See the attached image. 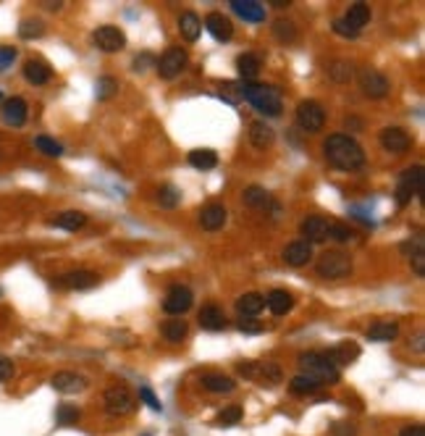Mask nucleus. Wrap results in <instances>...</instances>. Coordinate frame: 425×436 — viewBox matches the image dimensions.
<instances>
[{
	"instance_id": "1",
	"label": "nucleus",
	"mask_w": 425,
	"mask_h": 436,
	"mask_svg": "<svg viewBox=\"0 0 425 436\" xmlns=\"http://www.w3.org/2000/svg\"><path fill=\"white\" fill-rule=\"evenodd\" d=\"M323 155L333 169L346 171V174L360 171L365 166V150L349 134H329L323 142Z\"/></svg>"
},
{
	"instance_id": "2",
	"label": "nucleus",
	"mask_w": 425,
	"mask_h": 436,
	"mask_svg": "<svg viewBox=\"0 0 425 436\" xmlns=\"http://www.w3.org/2000/svg\"><path fill=\"white\" fill-rule=\"evenodd\" d=\"M297 366H300L302 376H310L313 381H318L320 386H333L342 381V371L336 366H331V360L323 352H302L297 357Z\"/></svg>"
},
{
	"instance_id": "3",
	"label": "nucleus",
	"mask_w": 425,
	"mask_h": 436,
	"mask_svg": "<svg viewBox=\"0 0 425 436\" xmlns=\"http://www.w3.org/2000/svg\"><path fill=\"white\" fill-rule=\"evenodd\" d=\"M242 98L262 116H281L284 100L281 92L273 85H255V82H242Z\"/></svg>"
},
{
	"instance_id": "4",
	"label": "nucleus",
	"mask_w": 425,
	"mask_h": 436,
	"mask_svg": "<svg viewBox=\"0 0 425 436\" xmlns=\"http://www.w3.org/2000/svg\"><path fill=\"white\" fill-rule=\"evenodd\" d=\"M315 271L320 279H329V282L346 279L352 273V258L342 253V250H329V253L320 255V260L315 263Z\"/></svg>"
},
{
	"instance_id": "5",
	"label": "nucleus",
	"mask_w": 425,
	"mask_h": 436,
	"mask_svg": "<svg viewBox=\"0 0 425 436\" xmlns=\"http://www.w3.org/2000/svg\"><path fill=\"white\" fill-rule=\"evenodd\" d=\"M420 192H423V166H410V169L402 171L397 182V192H394L399 208L410 205L412 197H420Z\"/></svg>"
},
{
	"instance_id": "6",
	"label": "nucleus",
	"mask_w": 425,
	"mask_h": 436,
	"mask_svg": "<svg viewBox=\"0 0 425 436\" xmlns=\"http://www.w3.org/2000/svg\"><path fill=\"white\" fill-rule=\"evenodd\" d=\"M103 405H105V413L113 415V418H121V415H129L134 410V394L126 389L124 384H113L105 389L103 394Z\"/></svg>"
},
{
	"instance_id": "7",
	"label": "nucleus",
	"mask_w": 425,
	"mask_h": 436,
	"mask_svg": "<svg viewBox=\"0 0 425 436\" xmlns=\"http://www.w3.org/2000/svg\"><path fill=\"white\" fill-rule=\"evenodd\" d=\"M357 82H360V90H362V95H368L371 100H381L388 95V79H386L384 74L378 69H373V66H362V69L357 71Z\"/></svg>"
},
{
	"instance_id": "8",
	"label": "nucleus",
	"mask_w": 425,
	"mask_h": 436,
	"mask_svg": "<svg viewBox=\"0 0 425 436\" xmlns=\"http://www.w3.org/2000/svg\"><path fill=\"white\" fill-rule=\"evenodd\" d=\"M297 124H300L302 132H310L315 134L326 127V111L318 100H302L297 105Z\"/></svg>"
},
{
	"instance_id": "9",
	"label": "nucleus",
	"mask_w": 425,
	"mask_h": 436,
	"mask_svg": "<svg viewBox=\"0 0 425 436\" xmlns=\"http://www.w3.org/2000/svg\"><path fill=\"white\" fill-rule=\"evenodd\" d=\"M187 63H189V53L184 48H168L163 56L155 61L160 79H176L178 74L187 69Z\"/></svg>"
},
{
	"instance_id": "10",
	"label": "nucleus",
	"mask_w": 425,
	"mask_h": 436,
	"mask_svg": "<svg viewBox=\"0 0 425 436\" xmlns=\"http://www.w3.org/2000/svg\"><path fill=\"white\" fill-rule=\"evenodd\" d=\"M192 302H194L192 289H189V287H181V284H174L163 300V310L168 315H184L187 310L192 308Z\"/></svg>"
},
{
	"instance_id": "11",
	"label": "nucleus",
	"mask_w": 425,
	"mask_h": 436,
	"mask_svg": "<svg viewBox=\"0 0 425 436\" xmlns=\"http://www.w3.org/2000/svg\"><path fill=\"white\" fill-rule=\"evenodd\" d=\"M381 147L386 153H394V155H404L412 150V137L407 129L402 127H386L381 132Z\"/></svg>"
},
{
	"instance_id": "12",
	"label": "nucleus",
	"mask_w": 425,
	"mask_h": 436,
	"mask_svg": "<svg viewBox=\"0 0 425 436\" xmlns=\"http://www.w3.org/2000/svg\"><path fill=\"white\" fill-rule=\"evenodd\" d=\"M92 43L103 50V53H118V50H124L126 48V34L121 32L118 27H97L95 34H92Z\"/></svg>"
},
{
	"instance_id": "13",
	"label": "nucleus",
	"mask_w": 425,
	"mask_h": 436,
	"mask_svg": "<svg viewBox=\"0 0 425 436\" xmlns=\"http://www.w3.org/2000/svg\"><path fill=\"white\" fill-rule=\"evenodd\" d=\"M300 234L307 245H320V242L329 240L331 234V221L323 216H307L300 224Z\"/></svg>"
},
{
	"instance_id": "14",
	"label": "nucleus",
	"mask_w": 425,
	"mask_h": 436,
	"mask_svg": "<svg viewBox=\"0 0 425 436\" xmlns=\"http://www.w3.org/2000/svg\"><path fill=\"white\" fill-rule=\"evenodd\" d=\"M242 200H245V205H249V208H258V211H271V216H278L281 213V205L273 200V195L265 189V187H258V184H252V187H247L245 189V195H242Z\"/></svg>"
},
{
	"instance_id": "15",
	"label": "nucleus",
	"mask_w": 425,
	"mask_h": 436,
	"mask_svg": "<svg viewBox=\"0 0 425 436\" xmlns=\"http://www.w3.org/2000/svg\"><path fill=\"white\" fill-rule=\"evenodd\" d=\"M0 116H3V121L8 124V127H24L29 118V105L24 98H8L3 100V108H0Z\"/></svg>"
},
{
	"instance_id": "16",
	"label": "nucleus",
	"mask_w": 425,
	"mask_h": 436,
	"mask_svg": "<svg viewBox=\"0 0 425 436\" xmlns=\"http://www.w3.org/2000/svg\"><path fill=\"white\" fill-rule=\"evenodd\" d=\"M100 282L95 271H87V268H79V271H69V273H61L55 284L63 287V289H92L95 284Z\"/></svg>"
},
{
	"instance_id": "17",
	"label": "nucleus",
	"mask_w": 425,
	"mask_h": 436,
	"mask_svg": "<svg viewBox=\"0 0 425 436\" xmlns=\"http://www.w3.org/2000/svg\"><path fill=\"white\" fill-rule=\"evenodd\" d=\"M50 384H53V389L58 394H79L87 389L90 381L84 379L82 373H74V371H58L50 379Z\"/></svg>"
},
{
	"instance_id": "18",
	"label": "nucleus",
	"mask_w": 425,
	"mask_h": 436,
	"mask_svg": "<svg viewBox=\"0 0 425 436\" xmlns=\"http://www.w3.org/2000/svg\"><path fill=\"white\" fill-rule=\"evenodd\" d=\"M226 221H229V211H226L223 203H207L205 208L200 211V226L205 231H218V229L226 226Z\"/></svg>"
},
{
	"instance_id": "19",
	"label": "nucleus",
	"mask_w": 425,
	"mask_h": 436,
	"mask_svg": "<svg viewBox=\"0 0 425 436\" xmlns=\"http://www.w3.org/2000/svg\"><path fill=\"white\" fill-rule=\"evenodd\" d=\"M284 263L291 268H302L307 266L310 260H313V245H307L304 240H297V242H289L287 247H284Z\"/></svg>"
},
{
	"instance_id": "20",
	"label": "nucleus",
	"mask_w": 425,
	"mask_h": 436,
	"mask_svg": "<svg viewBox=\"0 0 425 436\" xmlns=\"http://www.w3.org/2000/svg\"><path fill=\"white\" fill-rule=\"evenodd\" d=\"M205 29L218 40V43H229L234 37V24L229 16L218 14V11H213V14L205 16Z\"/></svg>"
},
{
	"instance_id": "21",
	"label": "nucleus",
	"mask_w": 425,
	"mask_h": 436,
	"mask_svg": "<svg viewBox=\"0 0 425 436\" xmlns=\"http://www.w3.org/2000/svg\"><path fill=\"white\" fill-rule=\"evenodd\" d=\"M24 79L34 87L48 85L53 79V69L45 61H40V58H29L27 63H24Z\"/></svg>"
},
{
	"instance_id": "22",
	"label": "nucleus",
	"mask_w": 425,
	"mask_h": 436,
	"mask_svg": "<svg viewBox=\"0 0 425 436\" xmlns=\"http://www.w3.org/2000/svg\"><path fill=\"white\" fill-rule=\"evenodd\" d=\"M231 8H234V14L242 16L249 24L265 21V8H262V3H255V0H231Z\"/></svg>"
},
{
	"instance_id": "23",
	"label": "nucleus",
	"mask_w": 425,
	"mask_h": 436,
	"mask_svg": "<svg viewBox=\"0 0 425 436\" xmlns=\"http://www.w3.org/2000/svg\"><path fill=\"white\" fill-rule=\"evenodd\" d=\"M247 134H249V145H252V147H258V150H268L276 140L273 127H268L265 121H252Z\"/></svg>"
},
{
	"instance_id": "24",
	"label": "nucleus",
	"mask_w": 425,
	"mask_h": 436,
	"mask_svg": "<svg viewBox=\"0 0 425 436\" xmlns=\"http://www.w3.org/2000/svg\"><path fill=\"white\" fill-rule=\"evenodd\" d=\"M262 308H265V295H260V292H247L236 300V313L242 318H255L262 313Z\"/></svg>"
},
{
	"instance_id": "25",
	"label": "nucleus",
	"mask_w": 425,
	"mask_h": 436,
	"mask_svg": "<svg viewBox=\"0 0 425 436\" xmlns=\"http://www.w3.org/2000/svg\"><path fill=\"white\" fill-rule=\"evenodd\" d=\"M323 355L331 360V366H336L339 371H342V366H349L357 355H360V347H357V344H349V342H344V344H336V347L326 350Z\"/></svg>"
},
{
	"instance_id": "26",
	"label": "nucleus",
	"mask_w": 425,
	"mask_h": 436,
	"mask_svg": "<svg viewBox=\"0 0 425 436\" xmlns=\"http://www.w3.org/2000/svg\"><path fill=\"white\" fill-rule=\"evenodd\" d=\"M265 308L271 310L273 315H287L289 310L294 308V297L287 289H273L265 295Z\"/></svg>"
},
{
	"instance_id": "27",
	"label": "nucleus",
	"mask_w": 425,
	"mask_h": 436,
	"mask_svg": "<svg viewBox=\"0 0 425 436\" xmlns=\"http://www.w3.org/2000/svg\"><path fill=\"white\" fill-rule=\"evenodd\" d=\"M200 326L205 331H223L229 326V321H226V313L218 305H205L200 310Z\"/></svg>"
},
{
	"instance_id": "28",
	"label": "nucleus",
	"mask_w": 425,
	"mask_h": 436,
	"mask_svg": "<svg viewBox=\"0 0 425 436\" xmlns=\"http://www.w3.org/2000/svg\"><path fill=\"white\" fill-rule=\"evenodd\" d=\"M178 32H181V37L187 43H197V37L203 32V19L194 14V11H184V14L178 16Z\"/></svg>"
},
{
	"instance_id": "29",
	"label": "nucleus",
	"mask_w": 425,
	"mask_h": 436,
	"mask_svg": "<svg viewBox=\"0 0 425 436\" xmlns=\"http://www.w3.org/2000/svg\"><path fill=\"white\" fill-rule=\"evenodd\" d=\"M371 19H373V14H371V6H368V3H355V6H349V11L344 14V21L355 29V32H362V27L371 24Z\"/></svg>"
},
{
	"instance_id": "30",
	"label": "nucleus",
	"mask_w": 425,
	"mask_h": 436,
	"mask_svg": "<svg viewBox=\"0 0 425 436\" xmlns=\"http://www.w3.org/2000/svg\"><path fill=\"white\" fill-rule=\"evenodd\" d=\"M200 384H203V389L216 392V394H229L236 389V381H234L231 376H223V373H205V376L200 379Z\"/></svg>"
},
{
	"instance_id": "31",
	"label": "nucleus",
	"mask_w": 425,
	"mask_h": 436,
	"mask_svg": "<svg viewBox=\"0 0 425 436\" xmlns=\"http://www.w3.org/2000/svg\"><path fill=\"white\" fill-rule=\"evenodd\" d=\"M50 224L63 229V231H79L84 224H87V213L82 211H63L58 213L55 218H50Z\"/></svg>"
},
{
	"instance_id": "32",
	"label": "nucleus",
	"mask_w": 425,
	"mask_h": 436,
	"mask_svg": "<svg viewBox=\"0 0 425 436\" xmlns=\"http://www.w3.org/2000/svg\"><path fill=\"white\" fill-rule=\"evenodd\" d=\"M399 337V324L397 321H375L368 329V339L371 342H394Z\"/></svg>"
},
{
	"instance_id": "33",
	"label": "nucleus",
	"mask_w": 425,
	"mask_h": 436,
	"mask_svg": "<svg viewBox=\"0 0 425 436\" xmlns=\"http://www.w3.org/2000/svg\"><path fill=\"white\" fill-rule=\"evenodd\" d=\"M260 58L255 56V53H242V56L236 58V71H239V76L245 79V82H252L258 74H260Z\"/></svg>"
},
{
	"instance_id": "34",
	"label": "nucleus",
	"mask_w": 425,
	"mask_h": 436,
	"mask_svg": "<svg viewBox=\"0 0 425 436\" xmlns=\"http://www.w3.org/2000/svg\"><path fill=\"white\" fill-rule=\"evenodd\" d=\"M160 334H163L165 342L178 344V342H184V339H187L189 329H187V324H184L181 318H171V321H165V324L160 326Z\"/></svg>"
},
{
	"instance_id": "35",
	"label": "nucleus",
	"mask_w": 425,
	"mask_h": 436,
	"mask_svg": "<svg viewBox=\"0 0 425 436\" xmlns=\"http://www.w3.org/2000/svg\"><path fill=\"white\" fill-rule=\"evenodd\" d=\"M273 34L278 43L284 45H291L300 40V32H297V24L294 21H289V19H276L273 21Z\"/></svg>"
},
{
	"instance_id": "36",
	"label": "nucleus",
	"mask_w": 425,
	"mask_h": 436,
	"mask_svg": "<svg viewBox=\"0 0 425 436\" xmlns=\"http://www.w3.org/2000/svg\"><path fill=\"white\" fill-rule=\"evenodd\" d=\"M402 250H412L410 260H412V271L417 273V276H425V247H423V237L417 234L415 237V245L407 242V245H402Z\"/></svg>"
},
{
	"instance_id": "37",
	"label": "nucleus",
	"mask_w": 425,
	"mask_h": 436,
	"mask_svg": "<svg viewBox=\"0 0 425 436\" xmlns=\"http://www.w3.org/2000/svg\"><path fill=\"white\" fill-rule=\"evenodd\" d=\"M189 163H192L194 169L200 171H210L218 166V155H216V150H192L189 153Z\"/></svg>"
},
{
	"instance_id": "38",
	"label": "nucleus",
	"mask_w": 425,
	"mask_h": 436,
	"mask_svg": "<svg viewBox=\"0 0 425 436\" xmlns=\"http://www.w3.org/2000/svg\"><path fill=\"white\" fill-rule=\"evenodd\" d=\"M158 205L160 208H176L178 203H181V192H178L174 184H163V187H158Z\"/></svg>"
},
{
	"instance_id": "39",
	"label": "nucleus",
	"mask_w": 425,
	"mask_h": 436,
	"mask_svg": "<svg viewBox=\"0 0 425 436\" xmlns=\"http://www.w3.org/2000/svg\"><path fill=\"white\" fill-rule=\"evenodd\" d=\"M329 76L333 82H339V85H346V82L355 76V69H352V63H346V61H333L329 66Z\"/></svg>"
},
{
	"instance_id": "40",
	"label": "nucleus",
	"mask_w": 425,
	"mask_h": 436,
	"mask_svg": "<svg viewBox=\"0 0 425 436\" xmlns=\"http://www.w3.org/2000/svg\"><path fill=\"white\" fill-rule=\"evenodd\" d=\"M289 389H291V394H315L318 389H320V384H318V381H313L310 376H302V373H297L294 379L289 381Z\"/></svg>"
},
{
	"instance_id": "41",
	"label": "nucleus",
	"mask_w": 425,
	"mask_h": 436,
	"mask_svg": "<svg viewBox=\"0 0 425 436\" xmlns=\"http://www.w3.org/2000/svg\"><path fill=\"white\" fill-rule=\"evenodd\" d=\"M34 147H37L42 155H50V158H61V155H63V145L55 142L53 137H48V134H40V137L34 140Z\"/></svg>"
},
{
	"instance_id": "42",
	"label": "nucleus",
	"mask_w": 425,
	"mask_h": 436,
	"mask_svg": "<svg viewBox=\"0 0 425 436\" xmlns=\"http://www.w3.org/2000/svg\"><path fill=\"white\" fill-rule=\"evenodd\" d=\"M42 34H45V24L40 19H24L19 24V37H24V40H34V37H42Z\"/></svg>"
},
{
	"instance_id": "43",
	"label": "nucleus",
	"mask_w": 425,
	"mask_h": 436,
	"mask_svg": "<svg viewBox=\"0 0 425 436\" xmlns=\"http://www.w3.org/2000/svg\"><path fill=\"white\" fill-rule=\"evenodd\" d=\"M95 87H97L95 90L97 100H110L118 92V79H116V76H100Z\"/></svg>"
},
{
	"instance_id": "44",
	"label": "nucleus",
	"mask_w": 425,
	"mask_h": 436,
	"mask_svg": "<svg viewBox=\"0 0 425 436\" xmlns=\"http://www.w3.org/2000/svg\"><path fill=\"white\" fill-rule=\"evenodd\" d=\"M255 379H262V384L268 381V384H278L281 381V368L276 366V363H260V366L255 368Z\"/></svg>"
},
{
	"instance_id": "45",
	"label": "nucleus",
	"mask_w": 425,
	"mask_h": 436,
	"mask_svg": "<svg viewBox=\"0 0 425 436\" xmlns=\"http://www.w3.org/2000/svg\"><path fill=\"white\" fill-rule=\"evenodd\" d=\"M239 421H242V408H239V405H231V408L220 410L218 418H216V423H218V426H223V428L236 426Z\"/></svg>"
},
{
	"instance_id": "46",
	"label": "nucleus",
	"mask_w": 425,
	"mask_h": 436,
	"mask_svg": "<svg viewBox=\"0 0 425 436\" xmlns=\"http://www.w3.org/2000/svg\"><path fill=\"white\" fill-rule=\"evenodd\" d=\"M55 415H58V423H61V426H74V423L79 421V410L71 408V405H61Z\"/></svg>"
},
{
	"instance_id": "47",
	"label": "nucleus",
	"mask_w": 425,
	"mask_h": 436,
	"mask_svg": "<svg viewBox=\"0 0 425 436\" xmlns=\"http://www.w3.org/2000/svg\"><path fill=\"white\" fill-rule=\"evenodd\" d=\"M331 240H336V242H349L352 237H355V231L349 229L346 224H336V221H331V234H329Z\"/></svg>"
},
{
	"instance_id": "48",
	"label": "nucleus",
	"mask_w": 425,
	"mask_h": 436,
	"mask_svg": "<svg viewBox=\"0 0 425 436\" xmlns=\"http://www.w3.org/2000/svg\"><path fill=\"white\" fill-rule=\"evenodd\" d=\"M139 399H142V402H145V405H147L150 410H163L160 399L155 397V392H152L150 386H142V389H139Z\"/></svg>"
},
{
	"instance_id": "49",
	"label": "nucleus",
	"mask_w": 425,
	"mask_h": 436,
	"mask_svg": "<svg viewBox=\"0 0 425 436\" xmlns=\"http://www.w3.org/2000/svg\"><path fill=\"white\" fill-rule=\"evenodd\" d=\"M16 373L14 368V360H8L6 355H0V384H6V381H11Z\"/></svg>"
},
{
	"instance_id": "50",
	"label": "nucleus",
	"mask_w": 425,
	"mask_h": 436,
	"mask_svg": "<svg viewBox=\"0 0 425 436\" xmlns=\"http://www.w3.org/2000/svg\"><path fill=\"white\" fill-rule=\"evenodd\" d=\"M16 61V48H0V71H8Z\"/></svg>"
},
{
	"instance_id": "51",
	"label": "nucleus",
	"mask_w": 425,
	"mask_h": 436,
	"mask_svg": "<svg viewBox=\"0 0 425 436\" xmlns=\"http://www.w3.org/2000/svg\"><path fill=\"white\" fill-rule=\"evenodd\" d=\"M331 27H333V32H336V34H342V37H349V40H355L357 34H360V32H355V29L349 27L346 21H344V19H336V21L331 24Z\"/></svg>"
},
{
	"instance_id": "52",
	"label": "nucleus",
	"mask_w": 425,
	"mask_h": 436,
	"mask_svg": "<svg viewBox=\"0 0 425 436\" xmlns=\"http://www.w3.org/2000/svg\"><path fill=\"white\" fill-rule=\"evenodd\" d=\"M239 329H242L245 334H260V331H265V326L258 324L255 318H239Z\"/></svg>"
},
{
	"instance_id": "53",
	"label": "nucleus",
	"mask_w": 425,
	"mask_h": 436,
	"mask_svg": "<svg viewBox=\"0 0 425 436\" xmlns=\"http://www.w3.org/2000/svg\"><path fill=\"white\" fill-rule=\"evenodd\" d=\"M255 368H258V363H239V366H236V373H239V376H245V379H255Z\"/></svg>"
},
{
	"instance_id": "54",
	"label": "nucleus",
	"mask_w": 425,
	"mask_h": 436,
	"mask_svg": "<svg viewBox=\"0 0 425 436\" xmlns=\"http://www.w3.org/2000/svg\"><path fill=\"white\" fill-rule=\"evenodd\" d=\"M399 436H425V428L420 423H412V426H404V428L399 431Z\"/></svg>"
},
{
	"instance_id": "55",
	"label": "nucleus",
	"mask_w": 425,
	"mask_h": 436,
	"mask_svg": "<svg viewBox=\"0 0 425 436\" xmlns=\"http://www.w3.org/2000/svg\"><path fill=\"white\" fill-rule=\"evenodd\" d=\"M344 124H346V129H355V132H360V129H362V121H360V118H355V116H346V121H344Z\"/></svg>"
},
{
	"instance_id": "56",
	"label": "nucleus",
	"mask_w": 425,
	"mask_h": 436,
	"mask_svg": "<svg viewBox=\"0 0 425 436\" xmlns=\"http://www.w3.org/2000/svg\"><path fill=\"white\" fill-rule=\"evenodd\" d=\"M271 6H276V8H289L291 3H289V0H271Z\"/></svg>"
},
{
	"instance_id": "57",
	"label": "nucleus",
	"mask_w": 425,
	"mask_h": 436,
	"mask_svg": "<svg viewBox=\"0 0 425 436\" xmlns=\"http://www.w3.org/2000/svg\"><path fill=\"white\" fill-rule=\"evenodd\" d=\"M45 8H50V11H58V8H61V3H50V0H48V3H45Z\"/></svg>"
},
{
	"instance_id": "58",
	"label": "nucleus",
	"mask_w": 425,
	"mask_h": 436,
	"mask_svg": "<svg viewBox=\"0 0 425 436\" xmlns=\"http://www.w3.org/2000/svg\"><path fill=\"white\" fill-rule=\"evenodd\" d=\"M0 100H3V92H0Z\"/></svg>"
}]
</instances>
